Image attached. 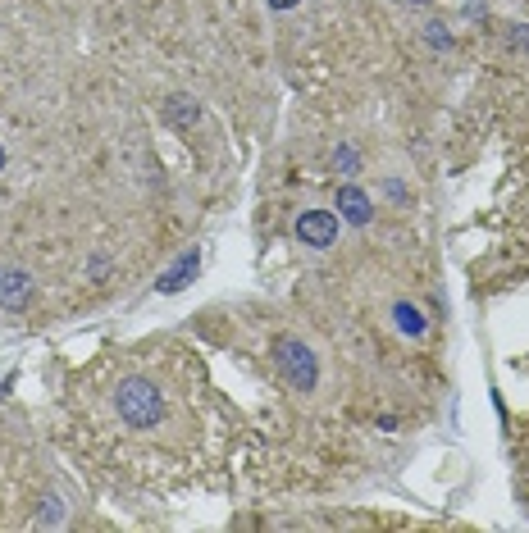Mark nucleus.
Instances as JSON below:
<instances>
[{"label": "nucleus", "mask_w": 529, "mask_h": 533, "mask_svg": "<svg viewBox=\"0 0 529 533\" xmlns=\"http://www.w3.org/2000/svg\"><path fill=\"white\" fill-rule=\"evenodd\" d=\"M115 410L128 429H156L165 420V397L151 379H124L115 392Z\"/></svg>", "instance_id": "f257e3e1"}, {"label": "nucleus", "mask_w": 529, "mask_h": 533, "mask_svg": "<svg viewBox=\"0 0 529 533\" xmlns=\"http://www.w3.org/2000/svg\"><path fill=\"white\" fill-rule=\"evenodd\" d=\"M274 360H279L283 379H288L292 388H301V392H311L315 379H320L315 351L306 347V342H297V338H279V342H274Z\"/></svg>", "instance_id": "f03ea898"}, {"label": "nucleus", "mask_w": 529, "mask_h": 533, "mask_svg": "<svg viewBox=\"0 0 529 533\" xmlns=\"http://www.w3.org/2000/svg\"><path fill=\"white\" fill-rule=\"evenodd\" d=\"M297 237H301V246L324 251V246L338 242V215H333V210H301V215H297Z\"/></svg>", "instance_id": "7ed1b4c3"}, {"label": "nucleus", "mask_w": 529, "mask_h": 533, "mask_svg": "<svg viewBox=\"0 0 529 533\" xmlns=\"http://www.w3.org/2000/svg\"><path fill=\"white\" fill-rule=\"evenodd\" d=\"M32 278L23 269H0V310H23L32 301Z\"/></svg>", "instance_id": "20e7f679"}, {"label": "nucleus", "mask_w": 529, "mask_h": 533, "mask_svg": "<svg viewBox=\"0 0 529 533\" xmlns=\"http://www.w3.org/2000/svg\"><path fill=\"white\" fill-rule=\"evenodd\" d=\"M370 215H374V205H370V196L361 192V187H338V219H347V224H370Z\"/></svg>", "instance_id": "39448f33"}, {"label": "nucleus", "mask_w": 529, "mask_h": 533, "mask_svg": "<svg viewBox=\"0 0 529 533\" xmlns=\"http://www.w3.org/2000/svg\"><path fill=\"white\" fill-rule=\"evenodd\" d=\"M192 274H197V256H183L165 278H160V292H178V287H183Z\"/></svg>", "instance_id": "423d86ee"}, {"label": "nucleus", "mask_w": 529, "mask_h": 533, "mask_svg": "<svg viewBox=\"0 0 529 533\" xmlns=\"http://www.w3.org/2000/svg\"><path fill=\"white\" fill-rule=\"evenodd\" d=\"M397 328H402V333H411V338H420V333H425V319H420V310L415 306H406V301H397Z\"/></svg>", "instance_id": "0eeeda50"}, {"label": "nucleus", "mask_w": 529, "mask_h": 533, "mask_svg": "<svg viewBox=\"0 0 529 533\" xmlns=\"http://www.w3.org/2000/svg\"><path fill=\"white\" fill-rule=\"evenodd\" d=\"M169 119H174V123H192V119H197V105L187 101V96H174V101H169Z\"/></svg>", "instance_id": "6e6552de"}, {"label": "nucleus", "mask_w": 529, "mask_h": 533, "mask_svg": "<svg viewBox=\"0 0 529 533\" xmlns=\"http://www.w3.org/2000/svg\"><path fill=\"white\" fill-rule=\"evenodd\" d=\"M265 5H270V10H297L301 0H265Z\"/></svg>", "instance_id": "1a4fd4ad"}, {"label": "nucleus", "mask_w": 529, "mask_h": 533, "mask_svg": "<svg viewBox=\"0 0 529 533\" xmlns=\"http://www.w3.org/2000/svg\"><path fill=\"white\" fill-rule=\"evenodd\" d=\"M0 169H5V146H0Z\"/></svg>", "instance_id": "9d476101"}, {"label": "nucleus", "mask_w": 529, "mask_h": 533, "mask_svg": "<svg viewBox=\"0 0 529 533\" xmlns=\"http://www.w3.org/2000/svg\"><path fill=\"white\" fill-rule=\"evenodd\" d=\"M415 5H425V0H415Z\"/></svg>", "instance_id": "9b49d317"}]
</instances>
